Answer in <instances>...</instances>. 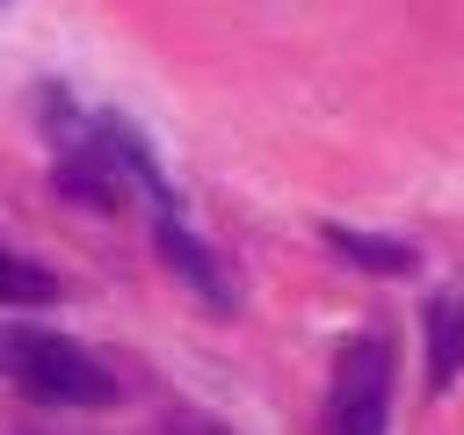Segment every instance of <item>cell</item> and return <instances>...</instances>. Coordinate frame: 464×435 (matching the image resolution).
Wrapping results in <instances>:
<instances>
[{
    "label": "cell",
    "instance_id": "6",
    "mask_svg": "<svg viewBox=\"0 0 464 435\" xmlns=\"http://www.w3.org/2000/svg\"><path fill=\"white\" fill-rule=\"evenodd\" d=\"M51 297H65V283H58L44 261L0 246V304H51Z\"/></svg>",
    "mask_w": 464,
    "mask_h": 435
},
{
    "label": "cell",
    "instance_id": "8",
    "mask_svg": "<svg viewBox=\"0 0 464 435\" xmlns=\"http://www.w3.org/2000/svg\"><path fill=\"white\" fill-rule=\"evenodd\" d=\"M0 7H7V0H0Z\"/></svg>",
    "mask_w": 464,
    "mask_h": 435
},
{
    "label": "cell",
    "instance_id": "2",
    "mask_svg": "<svg viewBox=\"0 0 464 435\" xmlns=\"http://www.w3.org/2000/svg\"><path fill=\"white\" fill-rule=\"evenodd\" d=\"M384 406H392V348L362 334L341 348L334 370V435H384Z\"/></svg>",
    "mask_w": 464,
    "mask_h": 435
},
{
    "label": "cell",
    "instance_id": "4",
    "mask_svg": "<svg viewBox=\"0 0 464 435\" xmlns=\"http://www.w3.org/2000/svg\"><path fill=\"white\" fill-rule=\"evenodd\" d=\"M326 246L341 261L370 268V276H413V261H420L406 239H384V232H362V225H326Z\"/></svg>",
    "mask_w": 464,
    "mask_h": 435
},
{
    "label": "cell",
    "instance_id": "3",
    "mask_svg": "<svg viewBox=\"0 0 464 435\" xmlns=\"http://www.w3.org/2000/svg\"><path fill=\"white\" fill-rule=\"evenodd\" d=\"M152 239H160V261H167V268H174V276H181V283H188V290H196L210 312H232V297H239V290H232V276L210 261V246H203V239H196V232H188L174 210L152 225Z\"/></svg>",
    "mask_w": 464,
    "mask_h": 435
},
{
    "label": "cell",
    "instance_id": "5",
    "mask_svg": "<svg viewBox=\"0 0 464 435\" xmlns=\"http://www.w3.org/2000/svg\"><path fill=\"white\" fill-rule=\"evenodd\" d=\"M457 370H464V304L435 297L428 304V392H450Z\"/></svg>",
    "mask_w": 464,
    "mask_h": 435
},
{
    "label": "cell",
    "instance_id": "7",
    "mask_svg": "<svg viewBox=\"0 0 464 435\" xmlns=\"http://www.w3.org/2000/svg\"><path fill=\"white\" fill-rule=\"evenodd\" d=\"M58 188H65L72 203H94V210H116V203H123V181H116V174H102L94 160H72V167H58Z\"/></svg>",
    "mask_w": 464,
    "mask_h": 435
},
{
    "label": "cell",
    "instance_id": "1",
    "mask_svg": "<svg viewBox=\"0 0 464 435\" xmlns=\"http://www.w3.org/2000/svg\"><path fill=\"white\" fill-rule=\"evenodd\" d=\"M7 370L36 392V399H51V406H102L116 384H109V370H94L72 341H44V334H14L7 341Z\"/></svg>",
    "mask_w": 464,
    "mask_h": 435
}]
</instances>
